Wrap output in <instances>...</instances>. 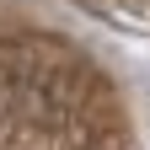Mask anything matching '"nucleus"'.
I'll return each instance as SVG.
<instances>
[{
    "label": "nucleus",
    "instance_id": "nucleus-1",
    "mask_svg": "<svg viewBox=\"0 0 150 150\" xmlns=\"http://www.w3.org/2000/svg\"><path fill=\"white\" fill-rule=\"evenodd\" d=\"M97 11H118V16H129V22H145L150 16V0H91Z\"/></svg>",
    "mask_w": 150,
    "mask_h": 150
}]
</instances>
